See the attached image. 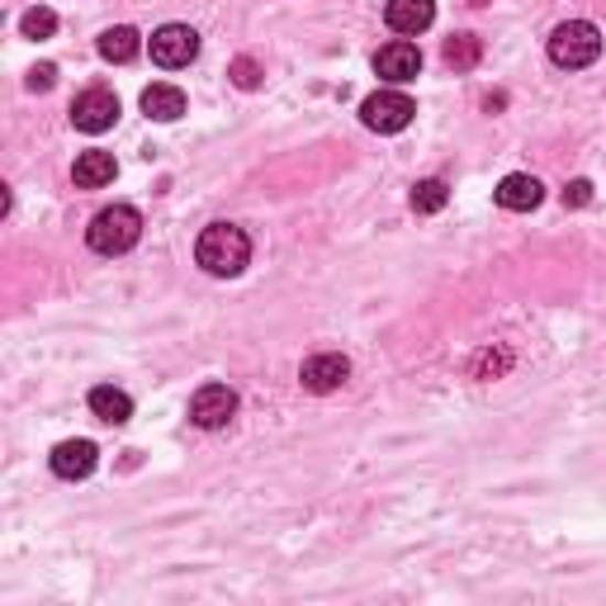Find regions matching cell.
I'll return each instance as SVG.
<instances>
[{"label": "cell", "mask_w": 606, "mask_h": 606, "mask_svg": "<svg viewBox=\"0 0 606 606\" xmlns=\"http://www.w3.org/2000/svg\"><path fill=\"white\" fill-rule=\"evenodd\" d=\"M195 257H199V266L209 270V275L232 280V275H242L247 261H251V237L242 228H232V223H214V228L199 232Z\"/></svg>", "instance_id": "obj_1"}, {"label": "cell", "mask_w": 606, "mask_h": 606, "mask_svg": "<svg viewBox=\"0 0 606 606\" xmlns=\"http://www.w3.org/2000/svg\"><path fill=\"white\" fill-rule=\"evenodd\" d=\"M138 237H142V214L133 209V204L100 209L86 228V242H90V251H100V257H123V251L138 247Z\"/></svg>", "instance_id": "obj_2"}, {"label": "cell", "mask_w": 606, "mask_h": 606, "mask_svg": "<svg viewBox=\"0 0 606 606\" xmlns=\"http://www.w3.org/2000/svg\"><path fill=\"white\" fill-rule=\"evenodd\" d=\"M597 57H602V34H597V24L569 20V24H560V29L550 34V62H554V67L578 72V67H593Z\"/></svg>", "instance_id": "obj_3"}, {"label": "cell", "mask_w": 606, "mask_h": 606, "mask_svg": "<svg viewBox=\"0 0 606 606\" xmlns=\"http://www.w3.org/2000/svg\"><path fill=\"white\" fill-rule=\"evenodd\" d=\"M412 115H418V105H412L403 90H375L370 100L360 105L365 129H375V133H403L412 123Z\"/></svg>", "instance_id": "obj_4"}, {"label": "cell", "mask_w": 606, "mask_h": 606, "mask_svg": "<svg viewBox=\"0 0 606 606\" xmlns=\"http://www.w3.org/2000/svg\"><path fill=\"white\" fill-rule=\"evenodd\" d=\"M195 57H199V34L190 24H162L152 34V62L156 67L175 72V67H190Z\"/></svg>", "instance_id": "obj_5"}, {"label": "cell", "mask_w": 606, "mask_h": 606, "mask_svg": "<svg viewBox=\"0 0 606 606\" xmlns=\"http://www.w3.org/2000/svg\"><path fill=\"white\" fill-rule=\"evenodd\" d=\"M237 418V393L228 385H204L190 398V422L204 426V432H218V426H228Z\"/></svg>", "instance_id": "obj_6"}, {"label": "cell", "mask_w": 606, "mask_h": 606, "mask_svg": "<svg viewBox=\"0 0 606 606\" xmlns=\"http://www.w3.org/2000/svg\"><path fill=\"white\" fill-rule=\"evenodd\" d=\"M115 119H119V95L115 90H82L72 100V123L82 133H105V129H115Z\"/></svg>", "instance_id": "obj_7"}, {"label": "cell", "mask_w": 606, "mask_h": 606, "mask_svg": "<svg viewBox=\"0 0 606 606\" xmlns=\"http://www.w3.org/2000/svg\"><path fill=\"white\" fill-rule=\"evenodd\" d=\"M375 72L385 76V82H393V86L418 82V72H422V53H418V43L398 39V43H389V47H379V53H375Z\"/></svg>", "instance_id": "obj_8"}, {"label": "cell", "mask_w": 606, "mask_h": 606, "mask_svg": "<svg viewBox=\"0 0 606 606\" xmlns=\"http://www.w3.org/2000/svg\"><path fill=\"white\" fill-rule=\"evenodd\" d=\"M346 375H350V360L337 356V350H323V356H313V360H303V389L309 393H332V389H342L346 385Z\"/></svg>", "instance_id": "obj_9"}, {"label": "cell", "mask_w": 606, "mask_h": 606, "mask_svg": "<svg viewBox=\"0 0 606 606\" xmlns=\"http://www.w3.org/2000/svg\"><path fill=\"white\" fill-rule=\"evenodd\" d=\"M385 20L393 34H422V29H432L436 20V0H389V10H385Z\"/></svg>", "instance_id": "obj_10"}, {"label": "cell", "mask_w": 606, "mask_h": 606, "mask_svg": "<svg viewBox=\"0 0 606 606\" xmlns=\"http://www.w3.org/2000/svg\"><path fill=\"white\" fill-rule=\"evenodd\" d=\"M95 459H100L95 441H62L57 451L47 455V465H53L57 478H86L95 469Z\"/></svg>", "instance_id": "obj_11"}, {"label": "cell", "mask_w": 606, "mask_h": 606, "mask_svg": "<svg viewBox=\"0 0 606 606\" xmlns=\"http://www.w3.org/2000/svg\"><path fill=\"white\" fill-rule=\"evenodd\" d=\"M540 199H545V185H540L535 175L517 171V175H507V181L498 185V204H502V209H512V214H531Z\"/></svg>", "instance_id": "obj_12"}, {"label": "cell", "mask_w": 606, "mask_h": 606, "mask_svg": "<svg viewBox=\"0 0 606 606\" xmlns=\"http://www.w3.org/2000/svg\"><path fill=\"white\" fill-rule=\"evenodd\" d=\"M72 175H76V185H82V190H105L119 175V162H115V152L90 148V152L76 156V171Z\"/></svg>", "instance_id": "obj_13"}, {"label": "cell", "mask_w": 606, "mask_h": 606, "mask_svg": "<svg viewBox=\"0 0 606 606\" xmlns=\"http://www.w3.org/2000/svg\"><path fill=\"white\" fill-rule=\"evenodd\" d=\"M90 412L100 422H109V426H123L133 418V398L123 393V389H115V385H95L90 389Z\"/></svg>", "instance_id": "obj_14"}, {"label": "cell", "mask_w": 606, "mask_h": 606, "mask_svg": "<svg viewBox=\"0 0 606 606\" xmlns=\"http://www.w3.org/2000/svg\"><path fill=\"white\" fill-rule=\"evenodd\" d=\"M142 115L156 119V123L181 119V115H185V90H175V86H148V90H142Z\"/></svg>", "instance_id": "obj_15"}, {"label": "cell", "mask_w": 606, "mask_h": 606, "mask_svg": "<svg viewBox=\"0 0 606 606\" xmlns=\"http://www.w3.org/2000/svg\"><path fill=\"white\" fill-rule=\"evenodd\" d=\"M138 53H142L138 29L119 24V29H105V34H100V57H105V62H133Z\"/></svg>", "instance_id": "obj_16"}, {"label": "cell", "mask_w": 606, "mask_h": 606, "mask_svg": "<svg viewBox=\"0 0 606 606\" xmlns=\"http://www.w3.org/2000/svg\"><path fill=\"white\" fill-rule=\"evenodd\" d=\"M445 199H451L445 181H418V190H412V209H418V214H441Z\"/></svg>", "instance_id": "obj_17"}, {"label": "cell", "mask_w": 606, "mask_h": 606, "mask_svg": "<svg viewBox=\"0 0 606 606\" xmlns=\"http://www.w3.org/2000/svg\"><path fill=\"white\" fill-rule=\"evenodd\" d=\"M478 53H484V43H478L474 34H455L451 43H445V62H451V67H459V72L474 67Z\"/></svg>", "instance_id": "obj_18"}, {"label": "cell", "mask_w": 606, "mask_h": 606, "mask_svg": "<svg viewBox=\"0 0 606 606\" xmlns=\"http://www.w3.org/2000/svg\"><path fill=\"white\" fill-rule=\"evenodd\" d=\"M20 29H24V39H47V34H53V29H57V14L39 6V10H29V14H24Z\"/></svg>", "instance_id": "obj_19"}, {"label": "cell", "mask_w": 606, "mask_h": 606, "mask_svg": "<svg viewBox=\"0 0 606 606\" xmlns=\"http://www.w3.org/2000/svg\"><path fill=\"white\" fill-rule=\"evenodd\" d=\"M53 86H57V67H47L43 62V67L29 72V90H53Z\"/></svg>", "instance_id": "obj_20"}, {"label": "cell", "mask_w": 606, "mask_h": 606, "mask_svg": "<svg viewBox=\"0 0 606 606\" xmlns=\"http://www.w3.org/2000/svg\"><path fill=\"white\" fill-rule=\"evenodd\" d=\"M232 82L237 86H242V90H251V86H257V62H232Z\"/></svg>", "instance_id": "obj_21"}, {"label": "cell", "mask_w": 606, "mask_h": 606, "mask_svg": "<svg viewBox=\"0 0 606 606\" xmlns=\"http://www.w3.org/2000/svg\"><path fill=\"white\" fill-rule=\"evenodd\" d=\"M587 199H593V185H587V181H573V185L564 190V204H573V209H583Z\"/></svg>", "instance_id": "obj_22"}]
</instances>
